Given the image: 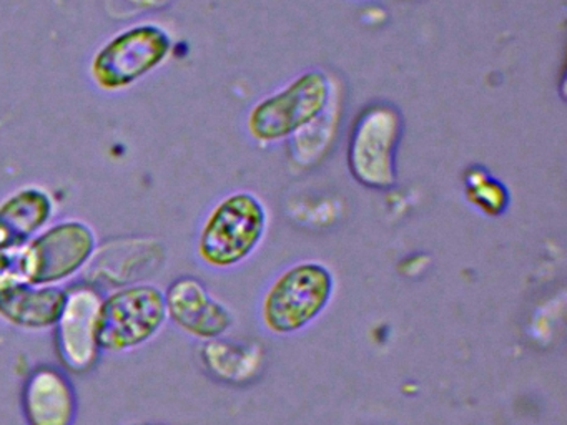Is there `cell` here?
I'll use <instances>...</instances> for the list:
<instances>
[{"label": "cell", "instance_id": "cell-1", "mask_svg": "<svg viewBox=\"0 0 567 425\" xmlns=\"http://www.w3.org/2000/svg\"><path fill=\"white\" fill-rule=\"evenodd\" d=\"M268 209L255 193L221 196L202 219L195 235V256L210 271H234L244 266L264 242Z\"/></svg>", "mask_w": 567, "mask_h": 425}, {"label": "cell", "instance_id": "cell-16", "mask_svg": "<svg viewBox=\"0 0 567 425\" xmlns=\"http://www.w3.org/2000/svg\"><path fill=\"white\" fill-rule=\"evenodd\" d=\"M21 249H0V291L25 281Z\"/></svg>", "mask_w": 567, "mask_h": 425}, {"label": "cell", "instance_id": "cell-12", "mask_svg": "<svg viewBox=\"0 0 567 425\" xmlns=\"http://www.w3.org/2000/svg\"><path fill=\"white\" fill-rule=\"evenodd\" d=\"M55 203L41 186H24L0 201V249H21L54 218Z\"/></svg>", "mask_w": 567, "mask_h": 425}, {"label": "cell", "instance_id": "cell-9", "mask_svg": "<svg viewBox=\"0 0 567 425\" xmlns=\"http://www.w3.org/2000/svg\"><path fill=\"white\" fill-rule=\"evenodd\" d=\"M168 322L197 341L225 338L234 328L230 309L215 298L207 286L194 276H181L164 289Z\"/></svg>", "mask_w": 567, "mask_h": 425}, {"label": "cell", "instance_id": "cell-13", "mask_svg": "<svg viewBox=\"0 0 567 425\" xmlns=\"http://www.w3.org/2000/svg\"><path fill=\"white\" fill-rule=\"evenodd\" d=\"M161 256L152 248L151 241L115 242L111 249H99L84 274L99 289L147 281L158 268Z\"/></svg>", "mask_w": 567, "mask_h": 425}, {"label": "cell", "instance_id": "cell-3", "mask_svg": "<svg viewBox=\"0 0 567 425\" xmlns=\"http://www.w3.org/2000/svg\"><path fill=\"white\" fill-rule=\"evenodd\" d=\"M164 289L151 281L105 292L99 311L102 354H128L158 338L167 325Z\"/></svg>", "mask_w": 567, "mask_h": 425}, {"label": "cell", "instance_id": "cell-5", "mask_svg": "<svg viewBox=\"0 0 567 425\" xmlns=\"http://www.w3.org/2000/svg\"><path fill=\"white\" fill-rule=\"evenodd\" d=\"M328 103L330 80L321 70H308L255 103L248 113V133L257 142H281L313 125L327 112Z\"/></svg>", "mask_w": 567, "mask_h": 425}, {"label": "cell", "instance_id": "cell-8", "mask_svg": "<svg viewBox=\"0 0 567 425\" xmlns=\"http://www.w3.org/2000/svg\"><path fill=\"white\" fill-rule=\"evenodd\" d=\"M104 292L91 282L65 288L64 304L54 329L61 367L72 374L92 371L101 357L99 311Z\"/></svg>", "mask_w": 567, "mask_h": 425}, {"label": "cell", "instance_id": "cell-15", "mask_svg": "<svg viewBox=\"0 0 567 425\" xmlns=\"http://www.w3.org/2000/svg\"><path fill=\"white\" fill-rule=\"evenodd\" d=\"M466 198L474 208L487 216L503 215L509 205L506 186L486 172L467 173Z\"/></svg>", "mask_w": 567, "mask_h": 425}, {"label": "cell", "instance_id": "cell-11", "mask_svg": "<svg viewBox=\"0 0 567 425\" xmlns=\"http://www.w3.org/2000/svg\"><path fill=\"white\" fill-rule=\"evenodd\" d=\"M64 299L65 288L18 282L0 291V321L22 332H52Z\"/></svg>", "mask_w": 567, "mask_h": 425}, {"label": "cell", "instance_id": "cell-2", "mask_svg": "<svg viewBox=\"0 0 567 425\" xmlns=\"http://www.w3.org/2000/svg\"><path fill=\"white\" fill-rule=\"evenodd\" d=\"M337 292L333 271L320 261H298L278 272L261 291L257 318L274 338H290L313 325Z\"/></svg>", "mask_w": 567, "mask_h": 425}, {"label": "cell", "instance_id": "cell-7", "mask_svg": "<svg viewBox=\"0 0 567 425\" xmlns=\"http://www.w3.org/2000/svg\"><path fill=\"white\" fill-rule=\"evenodd\" d=\"M401 116L384 103L361 112L351 129L348 168L360 185L388 189L396 183V146L401 136Z\"/></svg>", "mask_w": 567, "mask_h": 425}, {"label": "cell", "instance_id": "cell-10", "mask_svg": "<svg viewBox=\"0 0 567 425\" xmlns=\"http://www.w3.org/2000/svg\"><path fill=\"white\" fill-rule=\"evenodd\" d=\"M19 405L25 425H75L79 417L78 391L61 365H35L22 382Z\"/></svg>", "mask_w": 567, "mask_h": 425}, {"label": "cell", "instance_id": "cell-14", "mask_svg": "<svg viewBox=\"0 0 567 425\" xmlns=\"http://www.w3.org/2000/svg\"><path fill=\"white\" fill-rule=\"evenodd\" d=\"M200 357L208 374L228 384L247 379L255 372V359H258L255 357L254 351L245 348V344H237L224 338L204 342Z\"/></svg>", "mask_w": 567, "mask_h": 425}, {"label": "cell", "instance_id": "cell-6", "mask_svg": "<svg viewBox=\"0 0 567 425\" xmlns=\"http://www.w3.org/2000/svg\"><path fill=\"white\" fill-rule=\"evenodd\" d=\"M171 49V35L161 25H132L95 52L89 75L101 92H122L158 69Z\"/></svg>", "mask_w": 567, "mask_h": 425}, {"label": "cell", "instance_id": "cell-4", "mask_svg": "<svg viewBox=\"0 0 567 425\" xmlns=\"http://www.w3.org/2000/svg\"><path fill=\"white\" fill-rule=\"evenodd\" d=\"M97 248V235L89 222L82 219L52 222L21 249L25 281L65 288L84 274Z\"/></svg>", "mask_w": 567, "mask_h": 425}]
</instances>
